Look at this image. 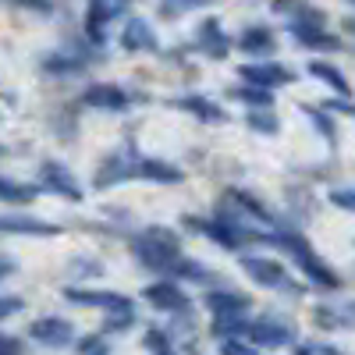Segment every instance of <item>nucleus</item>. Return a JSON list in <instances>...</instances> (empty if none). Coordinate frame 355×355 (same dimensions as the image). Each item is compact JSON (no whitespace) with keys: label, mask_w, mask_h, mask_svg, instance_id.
<instances>
[{"label":"nucleus","mask_w":355,"mask_h":355,"mask_svg":"<svg viewBox=\"0 0 355 355\" xmlns=\"http://www.w3.org/2000/svg\"><path fill=\"white\" fill-rule=\"evenodd\" d=\"M270 245H277V249H284L291 259H295V266L316 284V288H327V291H338L341 288V277L331 270V263H323V256L306 242V234L302 231H291V227H281V231H274V242Z\"/></svg>","instance_id":"1"},{"label":"nucleus","mask_w":355,"mask_h":355,"mask_svg":"<svg viewBox=\"0 0 355 355\" xmlns=\"http://www.w3.org/2000/svg\"><path fill=\"white\" fill-rule=\"evenodd\" d=\"M288 33L302 50H323V53L341 50V36H334L327 28V15H323L320 8H313V4H306V0H295L291 4Z\"/></svg>","instance_id":"2"},{"label":"nucleus","mask_w":355,"mask_h":355,"mask_svg":"<svg viewBox=\"0 0 355 355\" xmlns=\"http://www.w3.org/2000/svg\"><path fill=\"white\" fill-rule=\"evenodd\" d=\"M132 252H135V259L142 266L160 270V274H171L174 263L182 259V239H178V231L153 224V227L132 234Z\"/></svg>","instance_id":"3"},{"label":"nucleus","mask_w":355,"mask_h":355,"mask_svg":"<svg viewBox=\"0 0 355 355\" xmlns=\"http://www.w3.org/2000/svg\"><path fill=\"white\" fill-rule=\"evenodd\" d=\"M182 224H185L189 231L206 234V239L217 242L220 249H242L245 242H263L256 231H249V227H242V224L227 220L224 214H217V217H185Z\"/></svg>","instance_id":"4"},{"label":"nucleus","mask_w":355,"mask_h":355,"mask_svg":"<svg viewBox=\"0 0 355 355\" xmlns=\"http://www.w3.org/2000/svg\"><path fill=\"white\" fill-rule=\"evenodd\" d=\"M132 4L135 0H85V25H82L85 40L103 50L107 46V25L114 18H121Z\"/></svg>","instance_id":"5"},{"label":"nucleus","mask_w":355,"mask_h":355,"mask_svg":"<svg viewBox=\"0 0 355 355\" xmlns=\"http://www.w3.org/2000/svg\"><path fill=\"white\" fill-rule=\"evenodd\" d=\"M242 338L252 341L256 348H284V345L295 341V331L281 316H259V320H245Z\"/></svg>","instance_id":"6"},{"label":"nucleus","mask_w":355,"mask_h":355,"mask_svg":"<svg viewBox=\"0 0 355 355\" xmlns=\"http://www.w3.org/2000/svg\"><path fill=\"white\" fill-rule=\"evenodd\" d=\"M242 270L259 284V288H281V291H299V284H295L288 277V270L277 263V259H266V256H256V252H242Z\"/></svg>","instance_id":"7"},{"label":"nucleus","mask_w":355,"mask_h":355,"mask_svg":"<svg viewBox=\"0 0 355 355\" xmlns=\"http://www.w3.org/2000/svg\"><path fill=\"white\" fill-rule=\"evenodd\" d=\"M192 50L202 53V57H210V61H224V57L231 53V36L224 33L220 18H206V21H199L196 40H192Z\"/></svg>","instance_id":"8"},{"label":"nucleus","mask_w":355,"mask_h":355,"mask_svg":"<svg viewBox=\"0 0 355 355\" xmlns=\"http://www.w3.org/2000/svg\"><path fill=\"white\" fill-rule=\"evenodd\" d=\"M100 53V46H89V50H75V46H64V50H53L43 57V71L46 75H82L93 57Z\"/></svg>","instance_id":"9"},{"label":"nucleus","mask_w":355,"mask_h":355,"mask_svg":"<svg viewBox=\"0 0 355 355\" xmlns=\"http://www.w3.org/2000/svg\"><path fill=\"white\" fill-rule=\"evenodd\" d=\"M64 299L75 306H100L107 313H128L135 309V302L121 291H100V288H64Z\"/></svg>","instance_id":"10"},{"label":"nucleus","mask_w":355,"mask_h":355,"mask_svg":"<svg viewBox=\"0 0 355 355\" xmlns=\"http://www.w3.org/2000/svg\"><path fill=\"white\" fill-rule=\"evenodd\" d=\"M28 338L46 345V348H64L75 341V327L64 320V316H40L28 323Z\"/></svg>","instance_id":"11"},{"label":"nucleus","mask_w":355,"mask_h":355,"mask_svg":"<svg viewBox=\"0 0 355 355\" xmlns=\"http://www.w3.org/2000/svg\"><path fill=\"white\" fill-rule=\"evenodd\" d=\"M146 295V302L157 306L160 313H174V316H182V313H192V299L178 288L174 281H157L142 291Z\"/></svg>","instance_id":"12"},{"label":"nucleus","mask_w":355,"mask_h":355,"mask_svg":"<svg viewBox=\"0 0 355 355\" xmlns=\"http://www.w3.org/2000/svg\"><path fill=\"white\" fill-rule=\"evenodd\" d=\"M40 182H43V189L53 192V196H64V199H71V202L82 199V189H78V182H75V174H71L61 160H43Z\"/></svg>","instance_id":"13"},{"label":"nucleus","mask_w":355,"mask_h":355,"mask_svg":"<svg viewBox=\"0 0 355 355\" xmlns=\"http://www.w3.org/2000/svg\"><path fill=\"white\" fill-rule=\"evenodd\" d=\"M132 178H142V182H157V185H178L185 174H182V167H174V164H167V160L132 153Z\"/></svg>","instance_id":"14"},{"label":"nucleus","mask_w":355,"mask_h":355,"mask_svg":"<svg viewBox=\"0 0 355 355\" xmlns=\"http://www.w3.org/2000/svg\"><path fill=\"white\" fill-rule=\"evenodd\" d=\"M206 309L214 316H245L252 309V299L245 291H234V288H210L206 291Z\"/></svg>","instance_id":"15"},{"label":"nucleus","mask_w":355,"mask_h":355,"mask_svg":"<svg viewBox=\"0 0 355 355\" xmlns=\"http://www.w3.org/2000/svg\"><path fill=\"white\" fill-rule=\"evenodd\" d=\"M239 75L252 85H263V89H277V85H288L295 82V71L277 64V61H256V64H242Z\"/></svg>","instance_id":"16"},{"label":"nucleus","mask_w":355,"mask_h":355,"mask_svg":"<svg viewBox=\"0 0 355 355\" xmlns=\"http://www.w3.org/2000/svg\"><path fill=\"white\" fill-rule=\"evenodd\" d=\"M0 234H36V239H53L61 234V227L40 220V217H28V214H0Z\"/></svg>","instance_id":"17"},{"label":"nucleus","mask_w":355,"mask_h":355,"mask_svg":"<svg viewBox=\"0 0 355 355\" xmlns=\"http://www.w3.org/2000/svg\"><path fill=\"white\" fill-rule=\"evenodd\" d=\"M128 103L132 96L121 85H89L82 93V107H93V110H125Z\"/></svg>","instance_id":"18"},{"label":"nucleus","mask_w":355,"mask_h":355,"mask_svg":"<svg viewBox=\"0 0 355 355\" xmlns=\"http://www.w3.org/2000/svg\"><path fill=\"white\" fill-rule=\"evenodd\" d=\"M121 46H125L128 53H153V50H157V33H153V25L146 21V18H132V21H125Z\"/></svg>","instance_id":"19"},{"label":"nucleus","mask_w":355,"mask_h":355,"mask_svg":"<svg viewBox=\"0 0 355 355\" xmlns=\"http://www.w3.org/2000/svg\"><path fill=\"white\" fill-rule=\"evenodd\" d=\"M239 46L249 57H270L277 50V36H274L270 25H245L242 36H239Z\"/></svg>","instance_id":"20"},{"label":"nucleus","mask_w":355,"mask_h":355,"mask_svg":"<svg viewBox=\"0 0 355 355\" xmlns=\"http://www.w3.org/2000/svg\"><path fill=\"white\" fill-rule=\"evenodd\" d=\"M316 323H320L323 331H352L355 327V302L316 306Z\"/></svg>","instance_id":"21"},{"label":"nucleus","mask_w":355,"mask_h":355,"mask_svg":"<svg viewBox=\"0 0 355 355\" xmlns=\"http://www.w3.org/2000/svg\"><path fill=\"white\" fill-rule=\"evenodd\" d=\"M174 107H182V110H189V114H196L199 121H227V110L220 107V103H214V100H206V96H199V93H192V96H182V100H174Z\"/></svg>","instance_id":"22"},{"label":"nucleus","mask_w":355,"mask_h":355,"mask_svg":"<svg viewBox=\"0 0 355 355\" xmlns=\"http://www.w3.org/2000/svg\"><path fill=\"white\" fill-rule=\"evenodd\" d=\"M309 75H313V78H320L323 85H331L338 96H352V85H348V78H345L334 64H327V61H313V64H309Z\"/></svg>","instance_id":"23"},{"label":"nucleus","mask_w":355,"mask_h":355,"mask_svg":"<svg viewBox=\"0 0 355 355\" xmlns=\"http://www.w3.org/2000/svg\"><path fill=\"white\" fill-rule=\"evenodd\" d=\"M231 96L249 103V107H274V89H263V85H252V82L231 89Z\"/></svg>","instance_id":"24"},{"label":"nucleus","mask_w":355,"mask_h":355,"mask_svg":"<svg viewBox=\"0 0 355 355\" xmlns=\"http://www.w3.org/2000/svg\"><path fill=\"white\" fill-rule=\"evenodd\" d=\"M0 199L4 202H33L36 185H18V182H8V178L0 174Z\"/></svg>","instance_id":"25"},{"label":"nucleus","mask_w":355,"mask_h":355,"mask_svg":"<svg viewBox=\"0 0 355 355\" xmlns=\"http://www.w3.org/2000/svg\"><path fill=\"white\" fill-rule=\"evenodd\" d=\"M217 0H160V11L164 18H178V15H189V11H202V8H214Z\"/></svg>","instance_id":"26"},{"label":"nucleus","mask_w":355,"mask_h":355,"mask_svg":"<svg viewBox=\"0 0 355 355\" xmlns=\"http://www.w3.org/2000/svg\"><path fill=\"white\" fill-rule=\"evenodd\" d=\"M142 341H146V352H150V355H174L171 334H167V331H160V327H150Z\"/></svg>","instance_id":"27"},{"label":"nucleus","mask_w":355,"mask_h":355,"mask_svg":"<svg viewBox=\"0 0 355 355\" xmlns=\"http://www.w3.org/2000/svg\"><path fill=\"white\" fill-rule=\"evenodd\" d=\"M302 114L309 117V121L316 125V132L327 139V142H334L338 139V132H334V125H331V117H327V110H320V107H309V103H302Z\"/></svg>","instance_id":"28"},{"label":"nucleus","mask_w":355,"mask_h":355,"mask_svg":"<svg viewBox=\"0 0 355 355\" xmlns=\"http://www.w3.org/2000/svg\"><path fill=\"white\" fill-rule=\"evenodd\" d=\"M171 277H189V281H206V277H210V274H206V266H199L196 259H178L174 263V270H171Z\"/></svg>","instance_id":"29"},{"label":"nucleus","mask_w":355,"mask_h":355,"mask_svg":"<svg viewBox=\"0 0 355 355\" xmlns=\"http://www.w3.org/2000/svg\"><path fill=\"white\" fill-rule=\"evenodd\" d=\"M249 128H252V132H263V135H277L281 125H277V117H274V114L252 110V114H249Z\"/></svg>","instance_id":"30"},{"label":"nucleus","mask_w":355,"mask_h":355,"mask_svg":"<svg viewBox=\"0 0 355 355\" xmlns=\"http://www.w3.org/2000/svg\"><path fill=\"white\" fill-rule=\"evenodd\" d=\"M220 355H259L256 345L242 341V338H220Z\"/></svg>","instance_id":"31"},{"label":"nucleus","mask_w":355,"mask_h":355,"mask_svg":"<svg viewBox=\"0 0 355 355\" xmlns=\"http://www.w3.org/2000/svg\"><path fill=\"white\" fill-rule=\"evenodd\" d=\"M331 206L355 214V189H334V192H331Z\"/></svg>","instance_id":"32"},{"label":"nucleus","mask_w":355,"mask_h":355,"mask_svg":"<svg viewBox=\"0 0 355 355\" xmlns=\"http://www.w3.org/2000/svg\"><path fill=\"white\" fill-rule=\"evenodd\" d=\"M15 8H25V11H36V15H50L53 11V0H8Z\"/></svg>","instance_id":"33"},{"label":"nucleus","mask_w":355,"mask_h":355,"mask_svg":"<svg viewBox=\"0 0 355 355\" xmlns=\"http://www.w3.org/2000/svg\"><path fill=\"white\" fill-rule=\"evenodd\" d=\"M25 302L18 299V295H0V320H8V316H15L18 309H21Z\"/></svg>","instance_id":"34"},{"label":"nucleus","mask_w":355,"mask_h":355,"mask_svg":"<svg viewBox=\"0 0 355 355\" xmlns=\"http://www.w3.org/2000/svg\"><path fill=\"white\" fill-rule=\"evenodd\" d=\"M323 110H327V114H348V117H355V103H348L345 96H341V100H327V103H323Z\"/></svg>","instance_id":"35"},{"label":"nucleus","mask_w":355,"mask_h":355,"mask_svg":"<svg viewBox=\"0 0 355 355\" xmlns=\"http://www.w3.org/2000/svg\"><path fill=\"white\" fill-rule=\"evenodd\" d=\"M0 355H21V341H18V338H8V334H0Z\"/></svg>","instance_id":"36"},{"label":"nucleus","mask_w":355,"mask_h":355,"mask_svg":"<svg viewBox=\"0 0 355 355\" xmlns=\"http://www.w3.org/2000/svg\"><path fill=\"white\" fill-rule=\"evenodd\" d=\"M8 274H15V263H11L8 256H0V281H4Z\"/></svg>","instance_id":"37"},{"label":"nucleus","mask_w":355,"mask_h":355,"mask_svg":"<svg viewBox=\"0 0 355 355\" xmlns=\"http://www.w3.org/2000/svg\"><path fill=\"white\" fill-rule=\"evenodd\" d=\"M345 28H348V33L355 36V18H348V21H345Z\"/></svg>","instance_id":"38"},{"label":"nucleus","mask_w":355,"mask_h":355,"mask_svg":"<svg viewBox=\"0 0 355 355\" xmlns=\"http://www.w3.org/2000/svg\"><path fill=\"white\" fill-rule=\"evenodd\" d=\"M348 4H352V8H355V0H348Z\"/></svg>","instance_id":"39"}]
</instances>
